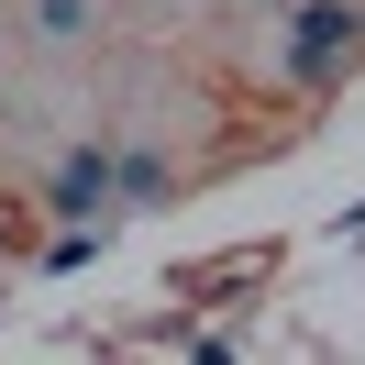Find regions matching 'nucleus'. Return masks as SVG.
Instances as JSON below:
<instances>
[{
    "label": "nucleus",
    "mask_w": 365,
    "mask_h": 365,
    "mask_svg": "<svg viewBox=\"0 0 365 365\" xmlns=\"http://www.w3.org/2000/svg\"><path fill=\"white\" fill-rule=\"evenodd\" d=\"M343 67H365V11L354 0H299L288 23H277V89L321 100Z\"/></svg>",
    "instance_id": "obj_1"
},
{
    "label": "nucleus",
    "mask_w": 365,
    "mask_h": 365,
    "mask_svg": "<svg viewBox=\"0 0 365 365\" xmlns=\"http://www.w3.org/2000/svg\"><path fill=\"white\" fill-rule=\"evenodd\" d=\"M45 210H56V222H111V210H122L111 144H67V155H56V178H45Z\"/></svg>",
    "instance_id": "obj_2"
},
{
    "label": "nucleus",
    "mask_w": 365,
    "mask_h": 365,
    "mask_svg": "<svg viewBox=\"0 0 365 365\" xmlns=\"http://www.w3.org/2000/svg\"><path fill=\"white\" fill-rule=\"evenodd\" d=\"M111 166H122V210L166 200V155H155V144H111Z\"/></svg>",
    "instance_id": "obj_3"
},
{
    "label": "nucleus",
    "mask_w": 365,
    "mask_h": 365,
    "mask_svg": "<svg viewBox=\"0 0 365 365\" xmlns=\"http://www.w3.org/2000/svg\"><path fill=\"white\" fill-rule=\"evenodd\" d=\"M100 0H34V45H89Z\"/></svg>",
    "instance_id": "obj_4"
}]
</instances>
